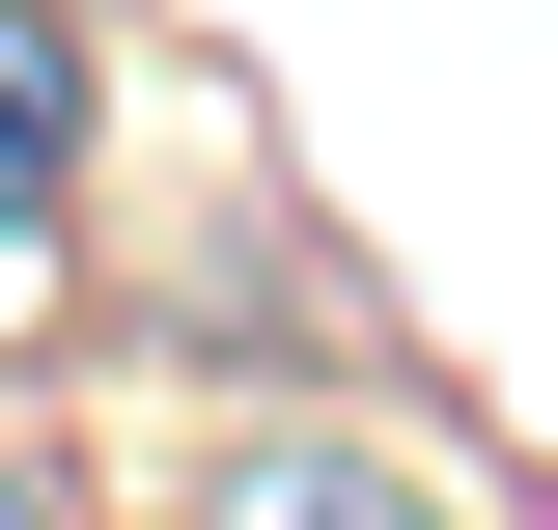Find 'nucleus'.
I'll return each mask as SVG.
<instances>
[{"mask_svg":"<svg viewBox=\"0 0 558 530\" xmlns=\"http://www.w3.org/2000/svg\"><path fill=\"white\" fill-rule=\"evenodd\" d=\"M57 196H84V0H0V279L57 252Z\"/></svg>","mask_w":558,"mask_h":530,"instance_id":"2","label":"nucleus"},{"mask_svg":"<svg viewBox=\"0 0 558 530\" xmlns=\"http://www.w3.org/2000/svg\"><path fill=\"white\" fill-rule=\"evenodd\" d=\"M196 530H447V503H418L363 419H223V447H196Z\"/></svg>","mask_w":558,"mask_h":530,"instance_id":"1","label":"nucleus"},{"mask_svg":"<svg viewBox=\"0 0 558 530\" xmlns=\"http://www.w3.org/2000/svg\"><path fill=\"white\" fill-rule=\"evenodd\" d=\"M0 530H84V503H57V474H28V447H0Z\"/></svg>","mask_w":558,"mask_h":530,"instance_id":"3","label":"nucleus"}]
</instances>
